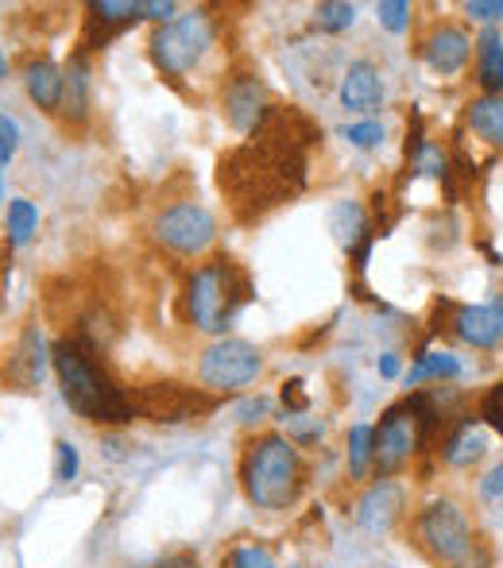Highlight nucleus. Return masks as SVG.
Returning <instances> with one entry per match:
<instances>
[{"label": "nucleus", "mask_w": 503, "mask_h": 568, "mask_svg": "<svg viewBox=\"0 0 503 568\" xmlns=\"http://www.w3.org/2000/svg\"><path fill=\"white\" fill-rule=\"evenodd\" d=\"M322 140V128L294 105H271L255 132L218 163V186L241 221L279 210L306 186V151Z\"/></svg>", "instance_id": "nucleus-1"}, {"label": "nucleus", "mask_w": 503, "mask_h": 568, "mask_svg": "<svg viewBox=\"0 0 503 568\" xmlns=\"http://www.w3.org/2000/svg\"><path fill=\"white\" fill-rule=\"evenodd\" d=\"M51 364L59 375V387L67 406L82 422L93 426H128L135 418L132 395L109 375V367L98 359V348L82 341L78 333L59 337L51 344Z\"/></svg>", "instance_id": "nucleus-2"}, {"label": "nucleus", "mask_w": 503, "mask_h": 568, "mask_svg": "<svg viewBox=\"0 0 503 568\" xmlns=\"http://www.w3.org/2000/svg\"><path fill=\"white\" fill-rule=\"evenodd\" d=\"M237 476H241L244 499L255 510L279 515V510H291L302 499V491L310 484V464L286 434L263 429V434L249 437Z\"/></svg>", "instance_id": "nucleus-3"}, {"label": "nucleus", "mask_w": 503, "mask_h": 568, "mask_svg": "<svg viewBox=\"0 0 503 568\" xmlns=\"http://www.w3.org/2000/svg\"><path fill=\"white\" fill-rule=\"evenodd\" d=\"M255 298L252 278L233 255H210L202 267L190 271L187 291H182V306L198 333L210 337H225V329H233L237 317L244 314V306Z\"/></svg>", "instance_id": "nucleus-4"}, {"label": "nucleus", "mask_w": 503, "mask_h": 568, "mask_svg": "<svg viewBox=\"0 0 503 568\" xmlns=\"http://www.w3.org/2000/svg\"><path fill=\"white\" fill-rule=\"evenodd\" d=\"M406 534H411L414 549L437 568H457L473 554L481 541V530L473 526L469 510L457 499H426L411 518H406Z\"/></svg>", "instance_id": "nucleus-5"}, {"label": "nucleus", "mask_w": 503, "mask_h": 568, "mask_svg": "<svg viewBox=\"0 0 503 568\" xmlns=\"http://www.w3.org/2000/svg\"><path fill=\"white\" fill-rule=\"evenodd\" d=\"M218 39V23H213L210 12H190V16H174L171 23L151 31L148 47H151V62L159 67V74L179 82L187 78L198 62L205 59V51L213 47Z\"/></svg>", "instance_id": "nucleus-6"}, {"label": "nucleus", "mask_w": 503, "mask_h": 568, "mask_svg": "<svg viewBox=\"0 0 503 568\" xmlns=\"http://www.w3.org/2000/svg\"><path fill=\"white\" fill-rule=\"evenodd\" d=\"M263 372V352L241 337H221L198 359V383L210 395H237L252 387Z\"/></svg>", "instance_id": "nucleus-7"}, {"label": "nucleus", "mask_w": 503, "mask_h": 568, "mask_svg": "<svg viewBox=\"0 0 503 568\" xmlns=\"http://www.w3.org/2000/svg\"><path fill=\"white\" fill-rule=\"evenodd\" d=\"M135 418L159 422V426H182V422H198L218 406V398L202 387H187L174 379H155L132 390Z\"/></svg>", "instance_id": "nucleus-8"}, {"label": "nucleus", "mask_w": 503, "mask_h": 568, "mask_svg": "<svg viewBox=\"0 0 503 568\" xmlns=\"http://www.w3.org/2000/svg\"><path fill=\"white\" fill-rule=\"evenodd\" d=\"M155 244L167 247L171 255H182V260H194V255H205L218 236V221L205 205L198 202H174L167 205L155 217Z\"/></svg>", "instance_id": "nucleus-9"}, {"label": "nucleus", "mask_w": 503, "mask_h": 568, "mask_svg": "<svg viewBox=\"0 0 503 568\" xmlns=\"http://www.w3.org/2000/svg\"><path fill=\"white\" fill-rule=\"evenodd\" d=\"M376 437V479H399V471L406 464H414V456L422 453V434H419V414L414 406L395 403L383 410L380 426H372Z\"/></svg>", "instance_id": "nucleus-10"}, {"label": "nucleus", "mask_w": 503, "mask_h": 568, "mask_svg": "<svg viewBox=\"0 0 503 568\" xmlns=\"http://www.w3.org/2000/svg\"><path fill=\"white\" fill-rule=\"evenodd\" d=\"M406 518H411V510H406L403 479H372L353 507L356 530L369 534V538H388V534H395Z\"/></svg>", "instance_id": "nucleus-11"}, {"label": "nucleus", "mask_w": 503, "mask_h": 568, "mask_svg": "<svg viewBox=\"0 0 503 568\" xmlns=\"http://www.w3.org/2000/svg\"><path fill=\"white\" fill-rule=\"evenodd\" d=\"M221 105H225L229 124H233L241 135H252L255 124L263 120V113L271 109L268 105V93H263L260 74H252V70H233V74L225 78Z\"/></svg>", "instance_id": "nucleus-12"}, {"label": "nucleus", "mask_w": 503, "mask_h": 568, "mask_svg": "<svg viewBox=\"0 0 503 568\" xmlns=\"http://www.w3.org/2000/svg\"><path fill=\"white\" fill-rule=\"evenodd\" d=\"M469 51H473V39H469V31L457 28V23H437V28L422 39V59L442 78L461 74L469 62Z\"/></svg>", "instance_id": "nucleus-13"}, {"label": "nucleus", "mask_w": 503, "mask_h": 568, "mask_svg": "<svg viewBox=\"0 0 503 568\" xmlns=\"http://www.w3.org/2000/svg\"><path fill=\"white\" fill-rule=\"evenodd\" d=\"M338 98L349 113H376L383 105V74H380L376 62H369V59L349 62L345 74H341Z\"/></svg>", "instance_id": "nucleus-14"}, {"label": "nucleus", "mask_w": 503, "mask_h": 568, "mask_svg": "<svg viewBox=\"0 0 503 568\" xmlns=\"http://www.w3.org/2000/svg\"><path fill=\"white\" fill-rule=\"evenodd\" d=\"M85 12L90 16H85L82 47H105L109 36H117V31L132 28L135 20H143L140 0H90Z\"/></svg>", "instance_id": "nucleus-15"}, {"label": "nucleus", "mask_w": 503, "mask_h": 568, "mask_svg": "<svg viewBox=\"0 0 503 568\" xmlns=\"http://www.w3.org/2000/svg\"><path fill=\"white\" fill-rule=\"evenodd\" d=\"M489 453V434H484L481 418H461L457 426L445 429L442 437V464L453 471H469L473 464L484 460Z\"/></svg>", "instance_id": "nucleus-16"}, {"label": "nucleus", "mask_w": 503, "mask_h": 568, "mask_svg": "<svg viewBox=\"0 0 503 568\" xmlns=\"http://www.w3.org/2000/svg\"><path fill=\"white\" fill-rule=\"evenodd\" d=\"M453 333L473 348H496L503 341V298L489 306H461L453 314Z\"/></svg>", "instance_id": "nucleus-17"}, {"label": "nucleus", "mask_w": 503, "mask_h": 568, "mask_svg": "<svg viewBox=\"0 0 503 568\" xmlns=\"http://www.w3.org/2000/svg\"><path fill=\"white\" fill-rule=\"evenodd\" d=\"M43 367H47L43 333H39V325H28L20 344H16L12 359H8V379L20 383V390H31L39 379H43Z\"/></svg>", "instance_id": "nucleus-18"}, {"label": "nucleus", "mask_w": 503, "mask_h": 568, "mask_svg": "<svg viewBox=\"0 0 503 568\" xmlns=\"http://www.w3.org/2000/svg\"><path fill=\"white\" fill-rule=\"evenodd\" d=\"M62 67L54 59H31L23 70V90H28L31 105H39L43 113H59L62 109Z\"/></svg>", "instance_id": "nucleus-19"}, {"label": "nucleus", "mask_w": 503, "mask_h": 568, "mask_svg": "<svg viewBox=\"0 0 503 568\" xmlns=\"http://www.w3.org/2000/svg\"><path fill=\"white\" fill-rule=\"evenodd\" d=\"M62 109L59 116L67 120V124H85V116H90V62H85V54H74V59L62 67Z\"/></svg>", "instance_id": "nucleus-20"}, {"label": "nucleus", "mask_w": 503, "mask_h": 568, "mask_svg": "<svg viewBox=\"0 0 503 568\" xmlns=\"http://www.w3.org/2000/svg\"><path fill=\"white\" fill-rule=\"evenodd\" d=\"M330 229L333 236H338V244L345 247L349 255L361 252L369 240H376V232L369 225V213H364L361 202H338L330 213Z\"/></svg>", "instance_id": "nucleus-21"}, {"label": "nucleus", "mask_w": 503, "mask_h": 568, "mask_svg": "<svg viewBox=\"0 0 503 568\" xmlns=\"http://www.w3.org/2000/svg\"><path fill=\"white\" fill-rule=\"evenodd\" d=\"M476 82H481L484 98L503 93V39L492 28L476 39Z\"/></svg>", "instance_id": "nucleus-22"}, {"label": "nucleus", "mask_w": 503, "mask_h": 568, "mask_svg": "<svg viewBox=\"0 0 503 568\" xmlns=\"http://www.w3.org/2000/svg\"><path fill=\"white\" fill-rule=\"evenodd\" d=\"M465 120L489 148H503V93L500 98H484L481 93L476 101H469Z\"/></svg>", "instance_id": "nucleus-23"}, {"label": "nucleus", "mask_w": 503, "mask_h": 568, "mask_svg": "<svg viewBox=\"0 0 503 568\" xmlns=\"http://www.w3.org/2000/svg\"><path fill=\"white\" fill-rule=\"evenodd\" d=\"M345 464H349V479H369L376 471V437H372V426L356 422L349 429V449H345Z\"/></svg>", "instance_id": "nucleus-24"}, {"label": "nucleus", "mask_w": 503, "mask_h": 568, "mask_svg": "<svg viewBox=\"0 0 503 568\" xmlns=\"http://www.w3.org/2000/svg\"><path fill=\"white\" fill-rule=\"evenodd\" d=\"M457 375H461V359L453 352H422L411 372H406V383L419 387L426 379H457Z\"/></svg>", "instance_id": "nucleus-25"}, {"label": "nucleus", "mask_w": 503, "mask_h": 568, "mask_svg": "<svg viewBox=\"0 0 503 568\" xmlns=\"http://www.w3.org/2000/svg\"><path fill=\"white\" fill-rule=\"evenodd\" d=\"M39 229V210L28 202V197H12L8 202V217H4V232H8V247H23Z\"/></svg>", "instance_id": "nucleus-26"}, {"label": "nucleus", "mask_w": 503, "mask_h": 568, "mask_svg": "<svg viewBox=\"0 0 503 568\" xmlns=\"http://www.w3.org/2000/svg\"><path fill=\"white\" fill-rule=\"evenodd\" d=\"M353 23H356V4H349V0H322L314 8V28L325 31V36H341Z\"/></svg>", "instance_id": "nucleus-27"}, {"label": "nucleus", "mask_w": 503, "mask_h": 568, "mask_svg": "<svg viewBox=\"0 0 503 568\" xmlns=\"http://www.w3.org/2000/svg\"><path fill=\"white\" fill-rule=\"evenodd\" d=\"M221 568H279V561L268 546H260V541H241V546L229 549Z\"/></svg>", "instance_id": "nucleus-28"}, {"label": "nucleus", "mask_w": 503, "mask_h": 568, "mask_svg": "<svg viewBox=\"0 0 503 568\" xmlns=\"http://www.w3.org/2000/svg\"><path fill=\"white\" fill-rule=\"evenodd\" d=\"M476 418H481V426L496 429V434L503 437V379L492 383V387L481 395V410H476Z\"/></svg>", "instance_id": "nucleus-29"}, {"label": "nucleus", "mask_w": 503, "mask_h": 568, "mask_svg": "<svg viewBox=\"0 0 503 568\" xmlns=\"http://www.w3.org/2000/svg\"><path fill=\"white\" fill-rule=\"evenodd\" d=\"M78 468H82V456H78L74 442H54V479L59 484H70V479H78Z\"/></svg>", "instance_id": "nucleus-30"}, {"label": "nucleus", "mask_w": 503, "mask_h": 568, "mask_svg": "<svg viewBox=\"0 0 503 568\" xmlns=\"http://www.w3.org/2000/svg\"><path fill=\"white\" fill-rule=\"evenodd\" d=\"M341 135H345L353 148L369 151V148H380L383 143V124L380 120H364V124H345L341 128Z\"/></svg>", "instance_id": "nucleus-31"}, {"label": "nucleus", "mask_w": 503, "mask_h": 568, "mask_svg": "<svg viewBox=\"0 0 503 568\" xmlns=\"http://www.w3.org/2000/svg\"><path fill=\"white\" fill-rule=\"evenodd\" d=\"M376 16H380V23L388 31H406L411 28V4H406V0H380L376 4Z\"/></svg>", "instance_id": "nucleus-32"}, {"label": "nucleus", "mask_w": 503, "mask_h": 568, "mask_svg": "<svg viewBox=\"0 0 503 568\" xmlns=\"http://www.w3.org/2000/svg\"><path fill=\"white\" fill-rule=\"evenodd\" d=\"M16 151H20V124L8 113H0V166L12 163Z\"/></svg>", "instance_id": "nucleus-33"}, {"label": "nucleus", "mask_w": 503, "mask_h": 568, "mask_svg": "<svg viewBox=\"0 0 503 568\" xmlns=\"http://www.w3.org/2000/svg\"><path fill=\"white\" fill-rule=\"evenodd\" d=\"M279 398H283L286 414H310V395H306V383L302 379H286L283 390H279Z\"/></svg>", "instance_id": "nucleus-34"}, {"label": "nucleus", "mask_w": 503, "mask_h": 568, "mask_svg": "<svg viewBox=\"0 0 503 568\" xmlns=\"http://www.w3.org/2000/svg\"><path fill=\"white\" fill-rule=\"evenodd\" d=\"M476 495H481L484 503H503V460L484 471L481 484H476Z\"/></svg>", "instance_id": "nucleus-35"}, {"label": "nucleus", "mask_w": 503, "mask_h": 568, "mask_svg": "<svg viewBox=\"0 0 503 568\" xmlns=\"http://www.w3.org/2000/svg\"><path fill=\"white\" fill-rule=\"evenodd\" d=\"M140 12H143V20H155L159 28H163V23L174 20L179 4H174V0H140Z\"/></svg>", "instance_id": "nucleus-36"}, {"label": "nucleus", "mask_w": 503, "mask_h": 568, "mask_svg": "<svg viewBox=\"0 0 503 568\" xmlns=\"http://www.w3.org/2000/svg\"><path fill=\"white\" fill-rule=\"evenodd\" d=\"M268 410H271V398H263V395L244 398V403L237 406V414H241L244 426H255V422H263V418H268Z\"/></svg>", "instance_id": "nucleus-37"}, {"label": "nucleus", "mask_w": 503, "mask_h": 568, "mask_svg": "<svg viewBox=\"0 0 503 568\" xmlns=\"http://www.w3.org/2000/svg\"><path fill=\"white\" fill-rule=\"evenodd\" d=\"M469 16H476V20H503V0H469L465 4Z\"/></svg>", "instance_id": "nucleus-38"}, {"label": "nucleus", "mask_w": 503, "mask_h": 568, "mask_svg": "<svg viewBox=\"0 0 503 568\" xmlns=\"http://www.w3.org/2000/svg\"><path fill=\"white\" fill-rule=\"evenodd\" d=\"M155 568H202V561H198L194 554H171V557H163Z\"/></svg>", "instance_id": "nucleus-39"}, {"label": "nucleus", "mask_w": 503, "mask_h": 568, "mask_svg": "<svg viewBox=\"0 0 503 568\" xmlns=\"http://www.w3.org/2000/svg\"><path fill=\"white\" fill-rule=\"evenodd\" d=\"M376 367H380V375H383V379H395V375H399V356H395V352H383Z\"/></svg>", "instance_id": "nucleus-40"}, {"label": "nucleus", "mask_w": 503, "mask_h": 568, "mask_svg": "<svg viewBox=\"0 0 503 568\" xmlns=\"http://www.w3.org/2000/svg\"><path fill=\"white\" fill-rule=\"evenodd\" d=\"M8 74V59H4V47H0V78Z\"/></svg>", "instance_id": "nucleus-41"}, {"label": "nucleus", "mask_w": 503, "mask_h": 568, "mask_svg": "<svg viewBox=\"0 0 503 568\" xmlns=\"http://www.w3.org/2000/svg\"><path fill=\"white\" fill-rule=\"evenodd\" d=\"M0 194H4V182H0Z\"/></svg>", "instance_id": "nucleus-42"}]
</instances>
